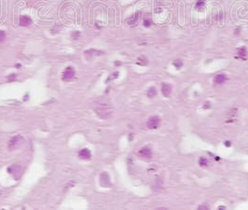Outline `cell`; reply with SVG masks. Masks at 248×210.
I'll return each instance as SVG.
<instances>
[{
    "label": "cell",
    "mask_w": 248,
    "mask_h": 210,
    "mask_svg": "<svg viewBox=\"0 0 248 210\" xmlns=\"http://www.w3.org/2000/svg\"><path fill=\"white\" fill-rule=\"evenodd\" d=\"M22 137L21 136H15L14 137H12L10 141V143H8V148H10V150H13L15 148H18L21 144H22Z\"/></svg>",
    "instance_id": "obj_1"
},
{
    "label": "cell",
    "mask_w": 248,
    "mask_h": 210,
    "mask_svg": "<svg viewBox=\"0 0 248 210\" xmlns=\"http://www.w3.org/2000/svg\"><path fill=\"white\" fill-rule=\"evenodd\" d=\"M160 119L158 117V116H153V117H150L148 122H147V125L149 129H156L159 127L160 125Z\"/></svg>",
    "instance_id": "obj_2"
},
{
    "label": "cell",
    "mask_w": 248,
    "mask_h": 210,
    "mask_svg": "<svg viewBox=\"0 0 248 210\" xmlns=\"http://www.w3.org/2000/svg\"><path fill=\"white\" fill-rule=\"evenodd\" d=\"M74 77H75V69L72 66L67 67L63 73V80H64V81H69Z\"/></svg>",
    "instance_id": "obj_3"
},
{
    "label": "cell",
    "mask_w": 248,
    "mask_h": 210,
    "mask_svg": "<svg viewBox=\"0 0 248 210\" xmlns=\"http://www.w3.org/2000/svg\"><path fill=\"white\" fill-rule=\"evenodd\" d=\"M139 155L143 158H146V159H150L152 157V151L148 147H145V148H142L140 150H139Z\"/></svg>",
    "instance_id": "obj_4"
},
{
    "label": "cell",
    "mask_w": 248,
    "mask_h": 210,
    "mask_svg": "<svg viewBox=\"0 0 248 210\" xmlns=\"http://www.w3.org/2000/svg\"><path fill=\"white\" fill-rule=\"evenodd\" d=\"M100 181H101V185L104 187H109L110 186V180H109V176L107 175L106 172H104L101 174V178H100Z\"/></svg>",
    "instance_id": "obj_5"
},
{
    "label": "cell",
    "mask_w": 248,
    "mask_h": 210,
    "mask_svg": "<svg viewBox=\"0 0 248 210\" xmlns=\"http://www.w3.org/2000/svg\"><path fill=\"white\" fill-rule=\"evenodd\" d=\"M161 92H162V94L165 97H168L171 94V92H172V86L168 83H163L161 87Z\"/></svg>",
    "instance_id": "obj_6"
},
{
    "label": "cell",
    "mask_w": 248,
    "mask_h": 210,
    "mask_svg": "<svg viewBox=\"0 0 248 210\" xmlns=\"http://www.w3.org/2000/svg\"><path fill=\"white\" fill-rule=\"evenodd\" d=\"M31 23H32V20L26 15L22 16L19 20V24L21 26H28V25H30Z\"/></svg>",
    "instance_id": "obj_7"
},
{
    "label": "cell",
    "mask_w": 248,
    "mask_h": 210,
    "mask_svg": "<svg viewBox=\"0 0 248 210\" xmlns=\"http://www.w3.org/2000/svg\"><path fill=\"white\" fill-rule=\"evenodd\" d=\"M79 158H81L83 160H90L91 157V151L88 148H83L79 151Z\"/></svg>",
    "instance_id": "obj_8"
},
{
    "label": "cell",
    "mask_w": 248,
    "mask_h": 210,
    "mask_svg": "<svg viewBox=\"0 0 248 210\" xmlns=\"http://www.w3.org/2000/svg\"><path fill=\"white\" fill-rule=\"evenodd\" d=\"M215 80V82L217 84H222L227 80V77L224 74H218L215 77V80Z\"/></svg>",
    "instance_id": "obj_9"
},
{
    "label": "cell",
    "mask_w": 248,
    "mask_h": 210,
    "mask_svg": "<svg viewBox=\"0 0 248 210\" xmlns=\"http://www.w3.org/2000/svg\"><path fill=\"white\" fill-rule=\"evenodd\" d=\"M238 53H239V55L241 56V58L245 59V57H246V48L245 47L239 48L238 49Z\"/></svg>",
    "instance_id": "obj_10"
},
{
    "label": "cell",
    "mask_w": 248,
    "mask_h": 210,
    "mask_svg": "<svg viewBox=\"0 0 248 210\" xmlns=\"http://www.w3.org/2000/svg\"><path fill=\"white\" fill-rule=\"evenodd\" d=\"M156 94H157V91H156L155 88L151 87V88L148 89V97H154Z\"/></svg>",
    "instance_id": "obj_11"
},
{
    "label": "cell",
    "mask_w": 248,
    "mask_h": 210,
    "mask_svg": "<svg viewBox=\"0 0 248 210\" xmlns=\"http://www.w3.org/2000/svg\"><path fill=\"white\" fill-rule=\"evenodd\" d=\"M203 7H204V0H199L197 4L195 5V8H197L198 10H201V8H202Z\"/></svg>",
    "instance_id": "obj_12"
},
{
    "label": "cell",
    "mask_w": 248,
    "mask_h": 210,
    "mask_svg": "<svg viewBox=\"0 0 248 210\" xmlns=\"http://www.w3.org/2000/svg\"><path fill=\"white\" fill-rule=\"evenodd\" d=\"M207 164H208V162H207V160L205 159V158L202 157V158L200 159V164H201L202 166H206Z\"/></svg>",
    "instance_id": "obj_13"
},
{
    "label": "cell",
    "mask_w": 248,
    "mask_h": 210,
    "mask_svg": "<svg viewBox=\"0 0 248 210\" xmlns=\"http://www.w3.org/2000/svg\"><path fill=\"white\" fill-rule=\"evenodd\" d=\"M5 38H6V33L2 30H0V42L4 41Z\"/></svg>",
    "instance_id": "obj_14"
},
{
    "label": "cell",
    "mask_w": 248,
    "mask_h": 210,
    "mask_svg": "<svg viewBox=\"0 0 248 210\" xmlns=\"http://www.w3.org/2000/svg\"><path fill=\"white\" fill-rule=\"evenodd\" d=\"M144 25H145V26H146V27L150 26V25H151V21H150V20H148V19H146V20L144 21Z\"/></svg>",
    "instance_id": "obj_15"
},
{
    "label": "cell",
    "mask_w": 248,
    "mask_h": 210,
    "mask_svg": "<svg viewBox=\"0 0 248 210\" xmlns=\"http://www.w3.org/2000/svg\"><path fill=\"white\" fill-rule=\"evenodd\" d=\"M174 64L177 67V68H179V67H181V65H182V63L180 62V61H175V63H174Z\"/></svg>",
    "instance_id": "obj_16"
},
{
    "label": "cell",
    "mask_w": 248,
    "mask_h": 210,
    "mask_svg": "<svg viewBox=\"0 0 248 210\" xmlns=\"http://www.w3.org/2000/svg\"><path fill=\"white\" fill-rule=\"evenodd\" d=\"M225 145H226V146H228V147H229V145H230V143H229V141H227V142H226V143H225Z\"/></svg>",
    "instance_id": "obj_17"
},
{
    "label": "cell",
    "mask_w": 248,
    "mask_h": 210,
    "mask_svg": "<svg viewBox=\"0 0 248 210\" xmlns=\"http://www.w3.org/2000/svg\"><path fill=\"white\" fill-rule=\"evenodd\" d=\"M209 106H209V103H207L206 106H204V107H209Z\"/></svg>",
    "instance_id": "obj_18"
}]
</instances>
